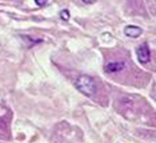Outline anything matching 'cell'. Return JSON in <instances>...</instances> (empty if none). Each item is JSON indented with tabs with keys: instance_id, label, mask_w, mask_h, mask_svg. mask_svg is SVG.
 <instances>
[{
	"instance_id": "5",
	"label": "cell",
	"mask_w": 156,
	"mask_h": 143,
	"mask_svg": "<svg viewBox=\"0 0 156 143\" xmlns=\"http://www.w3.org/2000/svg\"><path fill=\"white\" fill-rule=\"evenodd\" d=\"M59 16H61V18L63 19V21L67 22V21L69 19V12L67 10V9H63L61 13H59Z\"/></svg>"
},
{
	"instance_id": "2",
	"label": "cell",
	"mask_w": 156,
	"mask_h": 143,
	"mask_svg": "<svg viewBox=\"0 0 156 143\" xmlns=\"http://www.w3.org/2000/svg\"><path fill=\"white\" fill-rule=\"evenodd\" d=\"M137 57H138L139 63L141 64H147L151 60V50L147 43H143L137 49Z\"/></svg>"
},
{
	"instance_id": "6",
	"label": "cell",
	"mask_w": 156,
	"mask_h": 143,
	"mask_svg": "<svg viewBox=\"0 0 156 143\" xmlns=\"http://www.w3.org/2000/svg\"><path fill=\"white\" fill-rule=\"evenodd\" d=\"M47 1L48 0H34V2L38 6H40V7H42V6H44V5L47 4Z\"/></svg>"
},
{
	"instance_id": "3",
	"label": "cell",
	"mask_w": 156,
	"mask_h": 143,
	"mask_svg": "<svg viewBox=\"0 0 156 143\" xmlns=\"http://www.w3.org/2000/svg\"><path fill=\"white\" fill-rule=\"evenodd\" d=\"M141 33H143V30H141L140 27H138V26L128 25L124 27V34H126V36H129V38L136 39V38L140 36Z\"/></svg>"
},
{
	"instance_id": "1",
	"label": "cell",
	"mask_w": 156,
	"mask_h": 143,
	"mask_svg": "<svg viewBox=\"0 0 156 143\" xmlns=\"http://www.w3.org/2000/svg\"><path fill=\"white\" fill-rule=\"evenodd\" d=\"M74 85H75V87H76V90L79 92H81L82 94L87 95V97H92L97 91L95 81L89 75H80L76 78Z\"/></svg>"
},
{
	"instance_id": "7",
	"label": "cell",
	"mask_w": 156,
	"mask_h": 143,
	"mask_svg": "<svg viewBox=\"0 0 156 143\" xmlns=\"http://www.w3.org/2000/svg\"><path fill=\"white\" fill-rule=\"evenodd\" d=\"M82 1L87 5H92V4H95L97 0H82Z\"/></svg>"
},
{
	"instance_id": "4",
	"label": "cell",
	"mask_w": 156,
	"mask_h": 143,
	"mask_svg": "<svg viewBox=\"0 0 156 143\" xmlns=\"http://www.w3.org/2000/svg\"><path fill=\"white\" fill-rule=\"evenodd\" d=\"M126 64L123 61H115V63H109L108 65L106 66V72L108 73H117L121 72L124 68Z\"/></svg>"
}]
</instances>
